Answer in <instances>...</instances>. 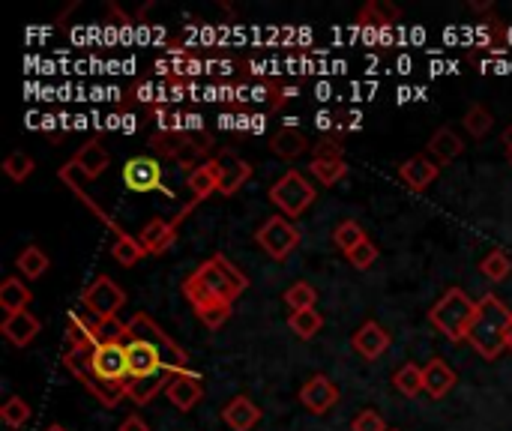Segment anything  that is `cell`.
Wrapping results in <instances>:
<instances>
[{"label":"cell","instance_id":"b9f144b4","mask_svg":"<svg viewBox=\"0 0 512 431\" xmlns=\"http://www.w3.org/2000/svg\"><path fill=\"white\" fill-rule=\"evenodd\" d=\"M312 159H345V144L336 135H324L318 144H312Z\"/></svg>","mask_w":512,"mask_h":431},{"label":"cell","instance_id":"7bdbcfd3","mask_svg":"<svg viewBox=\"0 0 512 431\" xmlns=\"http://www.w3.org/2000/svg\"><path fill=\"white\" fill-rule=\"evenodd\" d=\"M351 431H390L387 429V423H384V417L378 414V411H360L354 420H351Z\"/></svg>","mask_w":512,"mask_h":431},{"label":"cell","instance_id":"4316f807","mask_svg":"<svg viewBox=\"0 0 512 431\" xmlns=\"http://www.w3.org/2000/svg\"><path fill=\"white\" fill-rule=\"evenodd\" d=\"M30 300H33V291H30L21 279H15V276L3 279V285H0V309H3L6 315L24 312V309L30 306Z\"/></svg>","mask_w":512,"mask_h":431},{"label":"cell","instance_id":"d4e9b609","mask_svg":"<svg viewBox=\"0 0 512 431\" xmlns=\"http://www.w3.org/2000/svg\"><path fill=\"white\" fill-rule=\"evenodd\" d=\"M309 147H312L309 138H306L300 129H294V126H285V129H279V132L270 138V150H273L276 156L288 159V162L300 159Z\"/></svg>","mask_w":512,"mask_h":431},{"label":"cell","instance_id":"5bb4252c","mask_svg":"<svg viewBox=\"0 0 512 431\" xmlns=\"http://www.w3.org/2000/svg\"><path fill=\"white\" fill-rule=\"evenodd\" d=\"M165 396L168 402L180 411V414H189L201 399H204V384H201V375L195 372H177L168 378V387H165Z\"/></svg>","mask_w":512,"mask_h":431},{"label":"cell","instance_id":"f35d334b","mask_svg":"<svg viewBox=\"0 0 512 431\" xmlns=\"http://www.w3.org/2000/svg\"><path fill=\"white\" fill-rule=\"evenodd\" d=\"M3 171L9 174V180H15V183H24L33 171H36V162L27 156V153H21V150H15V153H9L6 156V162H3Z\"/></svg>","mask_w":512,"mask_h":431},{"label":"cell","instance_id":"f546056e","mask_svg":"<svg viewBox=\"0 0 512 431\" xmlns=\"http://www.w3.org/2000/svg\"><path fill=\"white\" fill-rule=\"evenodd\" d=\"M393 387L408 396V399H417L420 393H426V378H423V366H414V363H405L396 375H393Z\"/></svg>","mask_w":512,"mask_h":431},{"label":"cell","instance_id":"4fadbf2b","mask_svg":"<svg viewBox=\"0 0 512 431\" xmlns=\"http://www.w3.org/2000/svg\"><path fill=\"white\" fill-rule=\"evenodd\" d=\"M126 354H129V381H153V378H168L159 354L138 342V339H129L126 342Z\"/></svg>","mask_w":512,"mask_h":431},{"label":"cell","instance_id":"f907efd6","mask_svg":"<svg viewBox=\"0 0 512 431\" xmlns=\"http://www.w3.org/2000/svg\"><path fill=\"white\" fill-rule=\"evenodd\" d=\"M507 159H510V165H512V150H507Z\"/></svg>","mask_w":512,"mask_h":431},{"label":"cell","instance_id":"f1b7e54d","mask_svg":"<svg viewBox=\"0 0 512 431\" xmlns=\"http://www.w3.org/2000/svg\"><path fill=\"white\" fill-rule=\"evenodd\" d=\"M15 267H18V273L24 279H42L48 273L51 261H48V255L39 246H24L18 252V258H15Z\"/></svg>","mask_w":512,"mask_h":431},{"label":"cell","instance_id":"ba28073f","mask_svg":"<svg viewBox=\"0 0 512 431\" xmlns=\"http://www.w3.org/2000/svg\"><path fill=\"white\" fill-rule=\"evenodd\" d=\"M255 240H258V246H261L270 258L285 261V258L300 246L303 234H300V228H297L288 216H270V219L255 231Z\"/></svg>","mask_w":512,"mask_h":431},{"label":"cell","instance_id":"1f68e13d","mask_svg":"<svg viewBox=\"0 0 512 431\" xmlns=\"http://www.w3.org/2000/svg\"><path fill=\"white\" fill-rule=\"evenodd\" d=\"M348 162L345 159H312V174L318 177V183L324 186H336L348 177Z\"/></svg>","mask_w":512,"mask_h":431},{"label":"cell","instance_id":"f6af8a7d","mask_svg":"<svg viewBox=\"0 0 512 431\" xmlns=\"http://www.w3.org/2000/svg\"><path fill=\"white\" fill-rule=\"evenodd\" d=\"M117 431H150V426H147V420H144V417L129 414V417L117 426Z\"/></svg>","mask_w":512,"mask_h":431},{"label":"cell","instance_id":"e575fe53","mask_svg":"<svg viewBox=\"0 0 512 431\" xmlns=\"http://www.w3.org/2000/svg\"><path fill=\"white\" fill-rule=\"evenodd\" d=\"M285 303L291 312H303V309H315L318 303V291L309 285V282H294L288 291H285Z\"/></svg>","mask_w":512,"mask_h":431},{"label":"cell","instance_id":"e0dca14e","mask_svg":"<svg viewBox=\"0 0 512 431\" xmlns=\"http://www.w3.org/2000/svg\"><path fill=\"white\" fill-rule=\"evenodd\" d=\"M438 174H441V165H438L432 156H426V153L411 156V159H408V162H402V168H399V177H402V183H405L411 192H423V189H429V186L438 180Z\"/></svg>","mask_w":512,"mask_h":431},{"label":"cell","instance_id":"d590c367","mask_svg":"<svg viewBox=\"0 0 512 431\" xmlns=\"http://www.w3.org/2000/svg\"><path fill=\"white\" fill-rule=\"evenodd\" d=\"M0 420L9 426V429H24L27 420H30V405L21 399V396H9L0 408Z\"/></svg>","mask_w":512,"mask_h":431},{"label":"cell","instance_id":"83f0119b","mask_svg":"<svg viewBox=\"0 0 512 431\" xmlns=\"http://www.w3.org/2000/svg\"><path fill=\"white\" fill-rule=\"evenodd\" d=\"M144 255H147V249L141 246V240L132 237V234H126V231H120L117 240L111 243V258H114L120 267H135Z\"/></svg>","mask_w":512,"mask_h":431},{"label":"cell","instance_id":"681fc988","mask_svg":"<svg viewBox=\"0 0 512 431\" xmlns=\"http://www.w3.org/2000/svg\"><path fill=\"white\" fill-rule=\"evenodd\" d=\"M507 348L512 351V324H510V333H507Z\"/></svg>","mask_w":512,"mask_h":431},{"label":"cell","instance_id":"484cf974","mask_svg":"<svg viewBox=\"0 0 512 431\" xmlns=\"http://www.w3.org/2000/svg\"><path fill=\"white\" fill-rule=\"evenodd\" d=\"M429 153H432V159H435L438 165H447V162H456V159L465 153V144H462V138L456 135V129L441 126V129L432 135V141H429Z\"/></svg>","mask_w":512,"mask_h":431},{"label":"cell","instance_id":"bcb514c9","mask_svg":"<svg viewBox=\"0 0 512 431\" xmlns=\"http://www.w3.org/2000/svg\"><path fill=\"white\" fill-rule=\"evenodd\" d=\"M318 126H321V129H330V126H333V117H330V111H321V114H318Z\"/></svg>","mask_w":512,"mask_h":431},{"label":"cell","instance_id":"ab89813d","mask_svg":"<svg viewBox=\"0 0 512 431\" xmlns=\"http://www.w3.org/2000/svg\"><path fill=\"white\" fill-rule=\"evenodd\" d=\"M111 342H129V330L120 318H111V321H99V330H96V345H111Z\"/></svg>","mask_w":512,"mask_h":431},{"label":"cell","instance_id":"7c38bea8","mask_svg":"<svg viewBox=\"0 0 512 431\" xmlns=\"http://www.w3.org/2000/svg\"><path fill=\"white\" fill-rule=\"evenodd\" d=\"M342 393L339 387L327 378V375H312L303 387H300V405L315 414V417H324L327 411H333L339 405Z\"/></svg>","mask_w":512,"mask_h":431},{"label":"cell","instance_id":"ffe728a7","mask_svg":"<svg viewBox=\"0 0 512 431\" xmlns=\"http://www.w3.org/2000/svg\"><path fill=\"white\" fill-rule=\"evenodd\" d=\"M222 420L231 431H249L258 426L261 420V408L249 399V396H234L225 408H222Z\"/></svg>","mask_w":512,"mask_h":431},{"label":"cell","instance_id":"30bf717a","mask_svg":"<svg viewBox=\"0 0 512 431\" xmlns=\"http://www.w3.org/2000/svg\"><path fill=\"white\" fill-rule=\"evenodd\" d=\"M93 372L114 387L129 384V354L126 342H111V345H96L93 348Z\"/></svg>","mask_w":512,"mask_h":431},{"label":"cell","instance_id":"cb8c5ba5","mask_svg":"<svg viewBox=\"0 0 512 431\" xmlns=\"http://www.w3.org/2000/svg\"><path fill=\"white\" fill-rule=\"evenodd\" d=\"M423 378H426V393L432 399H444L456 387V372L441 357H435L423 366Z\"/></svg>","mask_w":512,"mask_h":431},{"label":"cell","instance_id":"52a82bcc","mask_svg":"<svg viewBox=\"0 0 512 431\" xmlns=\"http://www.w3.org/2000/svg\"><path fill=\"white\" fill-rule=\"evenodd\" d=\"M81 306L90 318L96 321H111L117 318V312L126 306V291L111 279V276H96L84 294H81Z\"/></svg>","mask_w":512,"mask_h":431},{"label":"cell","instance_id":"2e32d148","mask_svg":"<svg viewBox=\"0 0 512 431\" xmlns=\"http://www.w3.org/2000/svg\"><path fill=\"white\" fill-rule=\"evenodd\" d=\"M390 345H393V339H390V333L378 324V321H366L354 336H351V348L363 357V360H378V357H384L387 351H390Z\"/></svg>","mask_w":512,"mask_h":431},{"label":"cell","instance_id":"7dc6e473","mask_svg":"<svg viewBox=\"0 0 512 431\" xmlns=\"http://www.w3.org/2000/svg\"><path fill=\"white\" fill-rule=\"evenodd\" d=\"M501 144L507 147V150H512V123L504 129V135H501Z\"/></svg>","mask_w":512,"mask_h":431},{"label":"cell","instance_id":"ac0fdd59","mask_svg":"<svg viewBox=\"0 0 512 431\" xmlns=\"http://www.w3.org/2000/svg\"><path fill=\"white\" fill-rule=\"evenodd\" d=\"M108 165H111L108 150H105L99 141H87V144H81V150L75 153V159H72L66 168H69L72 174H81V177H87V180H96Z\"/></svg>","mask_w":512,"mask_h":431},{"label":"cell","instance_id":"7a4b0ae2","mask_svg":"<svg viewBox=\"0 0 512 431\" xmlns=\"http://www.w3.org/2000/svg\"><path fill=\"white\" fill-rule=\"evenodd\" d=\"M512 312L504 306L498 294H486L477 303L474 324L468 330V345L483 357V360H498L507 348V333H510Z\"/></svg>","mask_w":512,"mask_h":431},{"label":"cell","instance_id":"4dcf8cb0","mask_svg":"<svg viewBox=\"0 0 512 431\" xmlns=\"http://www.w3.org/2000/svg\"><path fill=\"white\" fill-rule=\"evenodd\" d=\"M288 327L294 330V336H297V339H312V336H318V333H321V327H324V315H321L318 309L291 312Z\"/></svg>","mask_w":512,"mask_h":431},{"label":"cell","instance_id":"60d3db41","mask_svg":"<svg viewBox=\"0 0 512 431\" xmlns=\"http://www.w3.org/2000/svg\"><path fill=\"white\" fill-rule=\"evenodd\" d=\"M345 258H348V264H351V267H357V270H369V267L378 261V246H375L372 240H363V243H360L354 252H348Z\"/></svg>","mask_w":512,"mask_h":431},{"label":"cell","instance_id":"d6986e66","mask_svg":"<svg viewBox=\"0 0 512 431\" xmlns=\"http://www.w3.org/2000/svg\"><path fill=\"white\" fill-rule=\"evenodd\" d=\"M39 330H42L39 318L30 315L27 309H24V312H15V315H6V321H3V327H0V333H3L15 348H27V345L39 336Z\"/></svg>","mask_w":512,"mask_h":431},{"label":"cell","instance_id":"9c48e42d","mask_svg":"<svg viewBox=\"0 0 512 431\" xmlns=\"http://www.w3.org/2000/svg\"><path fill=\"white\" fill-rule=\"evenodd\" d=\"M120 180H123V186L129 192H162V195H171V189L162 180V165L153 156H132V159H126V165L120 171Z\"/></svg>","mask_w":512,"mask_h":431},{"label":"cell","instance_id":"8fae6325","mask_svg":"<svg viewBox=\"0 0 512 431\" xmlns=\"http://www.w3.org/2000/svg\"><path fill=\"white\" fill-rule=\"evenodd\" d=\"M399 18H402V9L396 3H390V0H369L360 9L357 24H360L363 36H366V42H378V39H384V30L393 27Z\"/></svg>","mask_w":512,"mask_h":431},{"label":"cell","instance_id":"3957f363","mask_svg":"<svg viewBox=\"0 0 512 431\" xmlns=\"http://www.w3.org/2000/svg\"><path fill=\"white\" fill-rule=\"evenodd\" d=\"M474 315H477V303L462 291V288H450L429 312V321L432 327L447 336L450 342H465L468 339V330L474 324Z\"/></svg>","mask_w":512,"mask_h":431},{"label":"cell","instance_id":"5b68a950","mask_svg":"<svg viewBox=\"0 0 512 431\" xmlns=\"http://www.w3.org/2000/svg\"><path fill=\"white\" fill-rule=\"evenodd\" d=\"M63 366L69 369V375L84 384V390L102 405V408H117L123 399H129L126 387H114V384H105L96 372H93V348H69L63 354Z\"/></svg>","mask_w":512,"mask_h":431},{"label":"cell","instance_id":"8d00e7d4","mask_svg":"<svg viewBox=\"0 0 512 431\" xmlns=\"http://www.w3.org/2000/svg\"><path fill=\"white\" fill-rule=\"evenodd\" d=\"M495 126V117L486 105H471L468 114H465V129L474 135V138H486Z\"/></svg>","mask_w":512,"mask_h":431},{"label":"cell","instance_id":"9a60e30c","mask_svg":"<svg viewBox=\"0 0 512 431\" xmlns=\"http://www.w3.org/2000/svg\"><path fill=\"white\" fill-rule=\"evenodd\" d=\"M213 159L219 162V195H234L240 186L249 183L252 165L246 159H240L234 150H219Z\"/></svg>","mask_w":512,"mask_h":431},{"label":"cell","instance_id":"c3c4849f","mask_svg":"<svg viewBox=\"0 0 512 431\" xmlns=\"http://www.w3.org/2000/svg\"><path fill=\"white\" fill-rule=\"evenodd\" d=\"M42 431H66V429H63L60 423H51V426H45V429H42Z\"/></svg>","mask_w":512,"mask_h":431},{"label":"cell","instance_id":"836d02e7","mask_svg":"<svg viewBox=\"0 0 512 431\" xmlns=\"http://www.w3.org/2000/svg\"><path fill=\"white\" fill-rule=\"evenodd\" d=\"M363 240H369V237H366V231H363L354 219L339 222V225H336V231H333V243H336V249H342L345 255H348V252H354Z\"/></svg>","mask_w":512,"mask_h":431},{"label":"cell","instance_id":"6da1fadb","mask_svg":"<svg viewBox=\"0 0 512 431\" xmlns=\"http://www.w3.org/2000/svg\"><path fill=\"white\" fill-rule=\"evenodd\" d=\"M246 288H249V276L237 264H231L225 255L207 258L192 276L183 279V297L195 306V312L234 306V300Z\"/></svg>","mask_w":512,"mask_h":431},{"label":"cell","instance_id":"d6a6232c","mask_svg":"<svg viewBox=\"0 0 512 431\" xmlns=\"http://www.w3.org/2000/svg\"><path fill=\"white\" fill-rule=\"evenodd\" d=\"M480 273L492 282H504L512 273V258L504 249H492L483 261H480Z\"/></svg>","mask_w":512,"mask_h":431},{"label":"cell","instance_id":"8992f818","mask_svg":"<svg viewBox=\"0 0 512 431\" xmlns=\"http://www.w3.org/2000/svg\"><path fill=\"white\" fill-rule=\"evenodd\" d=\"M315 195H318L315 186H312L300 171H288V174H282V177L270 186V201H273L288 219L306 213V210L315 204Z\"/></svg>","mask_w":512,"mask_h":431},{"label":"cell","instance_id":"277c9868","mask_svg":"<svg viewBox=\"0 0 512 431\" xmlns=\"http://www.w3.org/2000/svg\"><path fill=\"white\" fill-rule=\"evenodd\" d=\"M126 330H129V339H138V342H144V345H150L156 354H159V360H162V366H165V372L168 375H177V372H189V354L150 318V315H144V312H138V315H132L129 321H126Z\"/></svg>","mask_w":512,"mask_h":431},{"label":"cell","instance_id":"603a6c76","mask_svg":"<svg viewBox=\"0 0 512 431\" xmlns=\"http://www.w3.org/2000/svg\"><path fill=\"white\" fill-rule=\"evenodd\" d=\"M96 330L99 321L87 312H69L66 318V345L69 348H96Z\"/></svg>","mask_w":512,"mask_h":431},{"label":"cell","instance_id":"7402d4cb","mask_svg":"<svg viewBox=\"0 0 512 431\" xmlns=\"http://www.w3.org/2000/svg\"><path fill=\"white\" fill-rule=\"evenodd\" d=\"M186 186H189V195L195 204L207 201L210 195L219 192V162L216 159H207L201 168H195L189 177H186Z\"/></svg>","mask_w":512,"mask_h":431},{"label":"cell","instance_id":"ee69618b","mask_svg":"<svg viewBox=\"0 0 512 431\" xmlns=\"http://www.w3.org/2000/svg\"><path fill=\"white\" fill-rule=\"evenodd\" d=\"M198 318H201V324H204L207 330H219V327H225V324H228V318H231V306H216V309L198 312Z\"/></svg>","mask_w":512,"mask_h":431},{"label":"cell","instance_id":"44dd1931","mask_svg":"<svg viewBox=\"0 0 512 431\" xmlns=\"http://www.w3.org/2000/svg\"><path fill=\"white\" fill-rule=\"evenodd\" d=\"M177 237V225L174 222H165V219H150L141 231H138V240L141 246L147 249V255H162L171 249Z\"/></svg>","mask_w":512,"mask_h":431},{"label":"cell","instance_id":"74e56055","mask_svg":"<svg viewBox=\"0 0 512 431\" xmlns=\"http://www.w3.org/2000/svg\"><path fill=\"white\" fill-rule=\"evenodd\" d=\"M168 378H171V375H168ZM168 378L129 381V384H126V393H129V399H132L135 405H147V402H153V396H156V393H162V390L168 387Z\"/></svg>","mask_w":512,"mask_h":431}]
</instances>
